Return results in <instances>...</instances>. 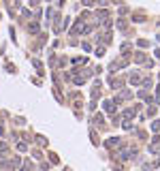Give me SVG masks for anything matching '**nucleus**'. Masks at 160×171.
Instances as JSON below:
<instances>
[{
	"instance_id": "obj_1",
	"label": "nucleus",
	"mask_w": 160,
	"mask_h": 171,
	"mask_svg": "<svg viewBox=\"0 0 160 171\" xmlns=\"http://www.w3.org/2000/svg\"><path fill=\"white\" fill-rule=\"evenodd\" d=\"M122 98H132V92L130 90H122L120 96H118V101H122ZM118 101H115V103H118Z\"/></svg>"
},
{
	"instance_id": "obj_2",
	"label": "nucleus",
	"mask_w": 160,
	"mask_h": 171,
	"mask_svg": "<svg viewBox=\"0 0 160 171\" xmlns=\"http://www.w3.org/2000/svg\"><path fill=\"white\" fill-rule=\"evenodd\" d=\"M115 146H120V139H118V137H113V139L107 141V148H115Z\"/></svg>"
},
{
	"instance_id": "obj_3",
	"label": "nucleus",
	"mask_w": 160,
	"mask_h": 171,
	"mask_svg": "<svg viewBox=\"0 0 160 171\" xmlns=\"http://www.w3.org/2000/svg\"><path fill=\"white\" fill-rule=\"evenodd\" d=\"M139 81H141V75L139 73H132L130 75V84H139Z\"/></svg>"
},
{
	"instance_id": "obj_4",
	"label": "nucleus",
	"mask_w": 160,
	"mask_h": 171,
	"mask_svg": "<svg viewBox=\"0 0 160 171\" xmlns=\"http://www.w3.org/2000/svg\"><path fill=\"white\" fill-rule=\"evenodd\" d=\"M21 171H32V163H30V161H26V163H24V167H21Z\"/></svg>"
},
{
	"instance_id": "obj_5",
	"label": "nucleus",
	"mask_w": 160,
	"mask_h": 171,
	"mask_svg": "<svg viewBox=\"0 0 160 171\" xmlns=\"http://www.w3.org/2000/svg\"><path fill=\"white\" fill-rule=\"evenodd\" d=\"M28 30H30V32H38V24H30Z\"/></svg>"
},
{
	"instance_id": "obj_6",
	"label": "nucleus",
	"mask_w": 160,
	"mask_h": 171,
	"mask_svg": "<svg viewBox=\"0 0 160 171\" xmlns=\"http://www.w3.org/2000/svg\"><path fill=\"white\" fill-rule=\"evenodd\" d=\"M135 60H137V62H143V60H145V56H143V54H137Z\"/></svg>"
},
{
	"instance_id": "obj_7",
	"label": "nucleus",
	"mask_w": 160,
	"mask_h": 171,
	"mask_svg": "<svg viewBox=\"0 0 160 171\" xmlns=\"http://www.w3.org/2000/svg\"><path fill=\"white\" fill-rule=\"evenodd\" d=\"M17 148H19V150H21V152H26V150H28V143H19V146H17Z\"/></svg>"
},
{
	"instance_id": "obj_8",
	"label": "nucleus",
	"mask_w": 160,
	"mask_h": 171,
	"mask_svg": "<svg viewBox=\"0 0 160 171\" xmlns=\"http://www.w3.org/2000/svg\"><path fill=\"white\" fill-rule=\"evenodd\" d=\"M154 101H156V103L160 105V86H158V90H156V98H154Z\"/></svg>"
},
{
	"instance_id": "obj_9",
	"label": "nucleus",
	"mask_w": 160,
	"mask_h": 171,
	"mask_svg": "<svg viewBox=\"0 0 160 171\" xmlns=\"http://www.w3.org/2000/svg\"><path fill=\"white\" fill-rule=\"evenodd\" d=\"M7 148H9L7 143H0V152H7Z\"/></svg>"
},
{
	"instance_id": "obj_10",
	"label": "nucleus",
	"mask_w": 160,
	"mask_h": 171,
	"mask_svg": "<svg viewBox=\"0 0 160 171\" xmlns=\"http://www.w3.org/2000/svg\"><path fill=\"white\" fill-rule=\"evenodd\" d=\"M156 58H160V49H156Z\"/></svg>"
}]
</instances>
